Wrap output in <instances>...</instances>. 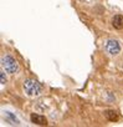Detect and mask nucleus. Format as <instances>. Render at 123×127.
I'll use <instances>...</instances> for the list:
<instances>
[{
  "mask_svg": "<svg viewBox=\"0 0 123 127\" xmlns=\"http://www.w3.org/2000/svg\"><path fill=\"white\" fill-rule=\"evenodd\" d=\"M24 90L29 96H39L42 91V87L37 81L29 79L24 81Z\"/></svg>",
  "mask_w": 123,
  "mask_h": 127,
  "instance_id": "nucleus-1",
  "label": "nucleus"
},
{
  "mask_svg": "<svg viewBox=\"0 0 123 127\" xmlns=\"http://www.w3.org/2000/svg\"><path fill=\"white\" fill-rule=\"evenodd\" d=\"M1 66H3V69H4L6 72H9V74H15V72H18V70H19L18 62L15 61V59H13V57L9 56V55L1 57Z\"/></svg>",
  "mask_w": 123,
  "mask_h": 127,
  "instance_id": "nucleus-2",
  "label": "nucleus"
},
{
  "mask_svg": "<svg viewBox=\"0 0 123 127\" xmlns=\"http://www.w3.org/2000/svg\"><path fill=\"white\" fill-rule=\"evenodd\" d=\"M106 50H107V52L111 54V55H117V54H119V51H121V45H119V42H118L117 40L111 39V40H108L107 44H106Z\"/></svg>",
  "mask_w": 123,
  "mask_h": 127,
  "instance_id": "nucleus-3",
  "label": "nucleus"
},
{
  "mask_svg": "<svg viewBox=\"0 0 123 127\" xmlns=\"http://www.w3.org/2000/svg\"><path fill=\"white\" fill-rule=\"evenodd\" d=\"M31 121H32L34 123L39 125V126H46V125H47V120H46L44 116L36 115V113H32V115H31Z\"/></svg>",
  "mask_w": 123,
  "mask_h": 127,
  "instance_id": "nucleus-4",
  "label": "nucleus"
},
{
  "mask_svg": "<svg viewBox=\"0 0 123 127\" xmlns=\"http://www.w3.org/2000/svg\"><path fill=\"white\" fill-rule=\"evenodd\" d=\"M112 25H113V28H116L118 30H122L123 29V16L122 15H116L112 19Z\"/></svg>",
  "mask_w": 123,
  "mask_h": 127,
  "instance_id": "nucleus-5",
  "label": "nucleus"
},
{
  "mask_svg": "<svg viewBox=\"0 0 123 127\" xmlns=\"http://www.w3.org/2000/svg\"><path fill=\"white\" fill-rule=\"evenodd\" d=\"M104 116L109 120V121H117L118 120V113L114 110H107L104 112Z\"/></svg>",
  "mask_w": 123,
  "mask_h": 127,
  "instance_id": "nucleus-6",
  "label": "nucleus"
},
{
  "mask_svg": "<svg viewBox=\"0 0 123 127\" xmlns=\"http://www.w3.org/2000/svg\"><path fill=\"white\" fill-rule=\"evenodd\" d=\"M0 76H1V85H4V84H5V76H4V72H1V75H0Z\"/></svg>",
  "mask_w": 123,
  "mask_h": 127,
  "instance_id": "nucleus-7",
  "label": "nucleus"
}]
</instances>
